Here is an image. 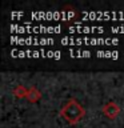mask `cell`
Segmentation results:
<instances>
[{
    "label": "cell",
    "mask_w": 124,
    "mask_h": 128,
    "mask_svg": "<svg viewBox=\"0 0 124 128\" xmlns=\"http://www.w3.org/2000/svg\"><path fill=\"white\" fill-rule=\"evenodd\" d=\"M62 116L70 123H78L80 119L84 116V108L76 102V100L71 99L66 103V106L62 110Z\"/></svg>",
    "instance_id": "obj_1"
},
{
    "label": "cell",
    "mask_w": 124,
    "mask_h": 128,
    "mask_svg": "<svg viewBox=\"0 0 124 128\" xmlns=\"http://www.w3.org/2000/svg\"><path fill=\"white\" fill-rule=\"evenodd\" d=\"M119 40L116 39H88V38H63L62 44H74V46H80V44H118Z\"/></svg>",
    "instance_id": "obj_2"
},
{
    "label": "cell",
    "mask_w": 124,
    "mask_h": 128,
    "mask_svg": "<svg viewBox=\"0 0 124 128\" xmlns=\"http://www.w3.org/2000/svg\"><path fill=\"white\" fill-rule=\"evenodd\" d=\"M72 16H75L74 12H35L32 14V18L34 19H55V20H59V19H64V20H68Z\"/></svg>",
    "instance_id": "obj_3"
},
{
    "label": "cell",
    "mask_w": 124,
    "mask_h": 128,
    "mask_svg": "<svg viewBox=\"0 0 124 128\" xmlns=\"http://www.w3.org/2000/svg\"><path fill=\"white\" fill-rule=\"evenodd\" d=\"M12 42H16V44H54V40L51 39H19V38H12Z\"/></svg>",
    "instance_id": "obj_4"
},
{
    "label": "cell",
    "mask_w": 124,
    "mask_h": 128,
    "mask_svg": "<svg viewBox=\"0 0 124 128\" xmlns=\"http://www.w3.org/2000/svg\"><path fill=\"white\" fill-rule=\"evenodd\" d=\"M103 112H104V115H107L110 119H114L115 116L120 112V108H119L118 104L111 102V103H108V104H106V106L103 107Z\"/></svg>",
    "instance_id": "obj_5"
},
{
    "label": "cell",
    "mask_w": 124,
    "mask_h": 128,
    "mask_svg": "<svg viewBox=\"0 0 124 128\" xmlns=\"http://www.w3.org/2000/svg\"><path fill=\"white\" fill-rule=\"evenodd\" d=\"M71 32H83V34H90V32H103L104 28L102 27H72L70 28Z\"/></svg>",
    "instance_id": "obj_6"
},
{
    "label": "cell",
    "mask_w": 124,
    "mask_h": 128,
    "mask_svg": "<svg viewBox=\"0 0 124 128\" xmlns=\"http://www.w3.org/2000/svg\"><path fill=\"white\" fill-rule=\"evenodd\" d=\"M96 55L100 56V58H112V59L119 58L118 52H110V51H99V52H96Z\"/></svg>",
    "instance_id": "obj_7"
},
{
    "label": "cell",
    "mask_w": 124,
    "mask_h": 128,
    "mask_svg": "<svg viewBox=\"0 0 124 128\" xmlns=\"http://www.w3.org/2000/svg\"><path fill=\"white\" fill-rule=\"evenodd\" d=\"M27 98L31 100V102H36L39 98H40V94H39V91L36 90V88H31V90H28V95H27Z\"/></svg>",
    "instance_id": "obj_8"
},
{
    "label": "cell",
    "mask_w": 124,
    "mask_h": 128,
    "mask_svg": "<svg viewBox=\"0 0 124 128\" xmlns=\"http://www.w3.org/2000/svg\"><path fill=\"white\" fill-rule=\"evenodd\" d=\"M71 56L74 58V56H76V58H90L91 56V52L90 51H70Z\"/></svg>",
    "instance_id": "obj_9"
},
{
    "label": "cell",
    "mask_w": 124,
    "mask_h": 128,
    "mask_svg": "<svg viewBox=\"0 0 124 128\" xmlns=\"http://www.w3.org/2000/svg\"><path fill=\"white\" fill-rule=\"evenodd\" d=\"M14 94L18 96V98H23V96H27V95H28V90H26V88L22 87V86H19V87L14 91Z\"/></svg>",
    "instance_id": "obj_10"
}]
</instances>
